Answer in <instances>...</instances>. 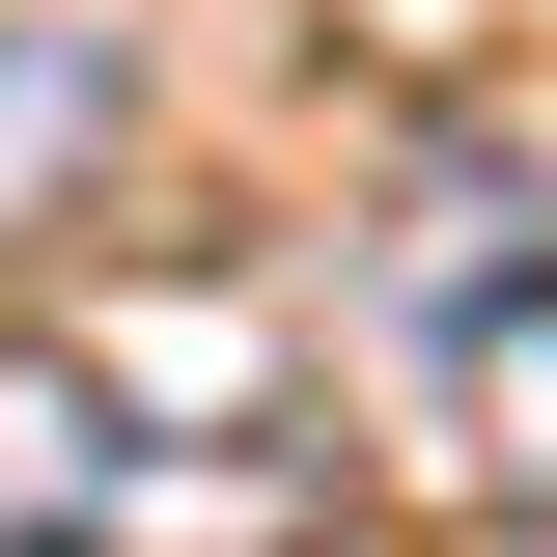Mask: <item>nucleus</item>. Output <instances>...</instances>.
I'll return each mask as SVG.
<instances>
[{
    "label": "nucleus",
    "instance_id": "f257e3e1",
    "mask_svg": "<svg viewBox=\"0 0 557 557\" xmlns=\"http://www.w3.org/2000/svg\"><path fill=\"white\" fill-rule=\"evenodd\" d=\"M362 362L446 446V502L557 530V168L530 139H418L391 223H362Z\"/></svg>",
    "mask_w": 557,
    "mask_h": 557
}]
</instances>
